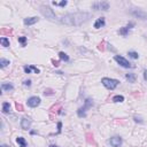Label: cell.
Returning a JSON list of instances; mask_svg holds the SVG:
<instances>
[{
    "label": "cell",
    "instance_id": "cell-15",
    "mask_svg": "<svg viewBox=\"0 0 147 147\" xmlns=\"http://www.w3.org/2000/svg\"><path fill=\"white\" fill-rule=\"evenodd\" d=\"M9 110H10V105L8 102H4L3 103V113L7 114V113H9Z\"/></svg>",
    "mask_w": 147,
    "mask_h": 147
},
{
    "label": "cell",
    "instance_id": "cell-12",
    "mask_svg": "<svg viewBox=\"0 0 147 147\" xmlns=\"http://www.w3.org/2000/svg\"><path fill=\"white\" fill-rule=\"evenodd\" d=\"M105 25V18L103 17H100L96 21V23H94V28L96 29H100L101 26Z\"/></svg>",
    "mask_w": 147,
    "mask_h": 147
},
{
    "label": "cell",
    "instance_id": "cell-19",
    "mask_svg": "<svg viewBox=\"0 0 147 147\" xmlns=\"http://www.w3.org/2000/svg\"><path fill=\"white\" fill-rule=\"evenodd\" d=\"M120 35H122V36H128V32H129V28L128 26H124V28H122L121 30L119 31Z\"/></svg>",
    "mask_w": 147,
    "mask_h": 147
},
{
    "label": "cell",
    "instance_id": "cell-9",
    "mask_svg": "<svg viewBox=\"0 0 147 147\" xmlns=\"http://www.w3.org/2000/svg\"><path fill=\"white\" fill-rule=\"evenodd\" d=\"M30 125H31V121L28 119V117H23L21 120V128L23 130H28L30 129Z\"/></svg>",
    "mask_w": 147,
    "mask_h": 147
},
{
    "label": "cell",
    "instance_id": "cell-31",
    "mask_svg": "<svg viewBox=\"0 0 147 147\" xmlns=\"http://www.w3.org/2000/svg\"><path fill=\"white\" fill-rule=\"evenodd\" d=\"M45 96H46V94H47V96H49V94H53V93H52V90H45Z\"/></svg>",
    "mask_w": 147,
    "mask_h": 147
},
{
    "label": "cell",
    "instance_id": "cell-37",
    "mask_svg": "<svg viewBox=\"0 0 147 147\" xmlns=\"http://www.w3.org/2000/svg\"><path fill=\"white\" fill-rule=\"evenodd\" d=\"M49 147H57V146H55V145H51Z\"/></svg>",
    "mask_w": 147,
    "mask_h": 147
},
{
    "label": "cell",
    "instance_id": "cell-7",
    "mask_svg": "<svg viewBox=\"0 0 147 147\" xmlns=\"http://www.w3.org/2000/svg\"><path fill=\"white\" fill-rule=\"evenodd\" d=\"M39 103H40V98H38V97H31L28 99V105L32 108L39 106Z\"/></svg>",
    "mask_w": 147,
    "mask_h": 147
},
{
    "label": "cell",
    "instance_id": "cell-32",
    "mask_svg": "<svg viewBox=\"0 0 147 147\" xmlns=\"http://www.w3.org/2000/svg\"><path fill=\"white\" fill-rule=\"evenodd\" d=\"M52 63H53L55 67H57V66H59V61H55V60H52Z\"/></svg>",
    "mask_w": 147,
    "mask_h": 147
},
{
    "label": "cell",
    "instance_id": "cell-13",
    "mask_svg": "<svg viewBox=\"0 0 147 147\" xmlns=\"http://www.w3.org/2000/svg\"><path fill=\"white\" fill-rule=\"evenodd\" d=\"M1 89H3L4 91H12V90H14V86L12 85V84H8V83H3Z\"/></svg>",
    "mask_w": 147,
    "mask_h": 147
},
{
    "label": "cell",
    "instance_id": "cell-35",
    "mask_svg": "<svg viewBox=\"0 0 147 147\" xmlns=\"http://www.w3.org/2000/svg\"><path fill=\"white\" fill-rule=\"evenodd\" d=\"M144 79L147 82V70H145L144 71Z\"/></svg>",
    "mask_w": 147,
    "mask_h": 147
},
{
    "label": "cell",
    "instance_id": "cell-26",
    "mask_svg": "<svg viewBox=\"0 0 147 147\" xmlns=\"http://www.w3.org/2000/svg\"><path fill=\"white\" fill-rule=\"evenodd\" d=\"M86 137H87V141L90 142V144H91V142H93V136H92V134H91V133H86Z\"/></svg>",
    "mask_w": 147,
    "mask_h": 147
},
{
    "label": "cell",
    "instance_id": "cell-24",
    "mask_svg": "<svg viewBox=\"0 0 147 147\" xmlns=\"http://www.w3.org/2000/svg\"><path fill=\"white\" fill-rule=\"evenodd\" d=\"M18 41H20L21 44L25 46V41H26V37H18Z\"/></svg>",
    "mask_w": 147,
    "mask_h": 147
},
{
    "label": "cell",
    "instance_id": "cell-33",
    "mask_svg": "<svg viewBox=\"0 0 147 147\" xmlns=\"http://www.w3.org/2000/svg\"><path fill=\"white\" fill-rule=\"evenodd\" d=\"M24 85L30 86V85H31V80H25V82H24Z\"/></svg>",
    "mask_w": 147,
    "mask_h": 147
},
{
    "label": "cell",
    "instance_id": "cell-34",
    "mask_svg": "<svg viewBox=\"0 0 147 147\" xmlns=\"http://www.w3.org/2000/svg\"><path fill=\"white\" fill-rule=\"evenodd\" d=\"M98 48L100 49V51H103V49H105V47H103V43H102V44H100V45H99V47H98Z\"/></svg>",
    "mask_w": 147,
    "mask_h": 147
},
{
    "label": "cell",
    "instance_id": "cell-21",
    "mask_svg": "<svg viewBox=\"0 0 147 147\" xmlns=\"http://www.w3.org/2000/svg\"><path fill=\"white\" fill-rule=\"evenodd\" d=\"M128 54H129V56H130V57H132V59H134V60L139 57V54H138L137 52H132V51H131V52H129Z\"/></svg>",
    "mask_w": 147,
    "mask_h": 147
},
{
    "label": "cell",
    "instance_id": "cell-11",
    "mask_svg": "<svg viewBox=\"0 0 147 147\" xmlns=\"http://www.w3.org/2000/svg\"><path fill=\"white\" fill-rule=\"evenodd\" d=\"M38 22V17H28V18H24V24L25 25H32V24L37 23Z\"/></svg>",
    "mask_w": 147,
    "mask_h": 147
},
{
    "label": "cell",
    "instance_id": "cell-30",
    "mask_svg": "<svg viewBox=\"0 0 147 147\" xmlns=\"http://www.w3.org/2000/svg\"><path fill=\"white\" fill-rule=\"evenodd\" d=\"M24 71H25L26 74H30V72H31V68L30 67H24Z\"/></svg>",
    "mask_w": 147,
    "mask_h": 147
},
{
    "label": "cell",
    "instance_id": "cell-6",
    "mask_svg": "<svg viewBox=\"0 0 147 147\" xmlns=\"http://www.w3.org/2000/svg\"><path fill=\"white\" fill-rule=\"evenodd\" d=\"M94 9L99 10V9H102V10H108L109 9V5L108 3H106V1H101V3H97L94 4V5L92 6Z\"/></svg>",
    "mask_w": 147,
    "mask_h": 147
},
{
    "label": "cell",
    "instance_id": "cell-20",
    "mask_svg": "<svg viewBox=\"0 0 147 147\" xmlns=\"http://www.w3.org/2000/svg\"><path fill=\"white\" fill-rule=\"evenodd\" d=\"M59 56H60V59L63 60V61H68V60H69V56H68L66 53H63V52H60V53H59Z\"/></svg>",
    "mask_w": 147,
    "mask_h": 147
},
{
    "label": "cell",
    "instance_id": "cell-4",
    "mask_svg": "<svg viewBox=\"0 0 147 147\" xmlns=\"http://www.w3.org/2000/svg\"><path fill=\"white\" fill-rule=\"evenodd\" d=\"M114 59H115V61H116L120 66H122L123 68H134V66L132 65V63H130L125 57L121 56V55H115Z\"/></svg>",
    "mask_w": 147,
    "mask_h": 147
},
{
    "label": "cell",
    "instance_id": "cell-16",
    "mask_svg": "<svg viewBox=\"0 0 147 147\" xmlns=\"http://www.w3.org/2000/svg\"><path fill=\"white\" fill-rule=\"evenodd\" d=\"M125 78H127L130 83L136 82V75H134V74H127V75H125Z\"/></svg>",
    "mask_w": 147,
    "mask_h": 147
},
{
    "label": "cell",
    "instance_id": "cell-23",
    "mask_svg": "<svg viewBox=\"0 0 147 147\" xmlns=\"http://www.w3.org/2000/svg\"><path fill=\"white\" fill-rule=\"evenodd\" d=\"M1 35H10L12 34V30H9V29H1Z\"/></svg>",
    "mask_w": 147,
    "mask_h": 147
},
{
    "label": "cell",
    "instance_id": "cell-29",
    "mask_svg": "<svg viewBox=\"0 0 147 147\" xmlns=\"http://www.w3.org/2000/svg\"><path fill=\"white\" fill-rule=\"evenodd\" d=\"M134 121L136 122H139V123H142V120H141V117H138V116H134Z\"/></svg>",
    "mask_w": 147,
    "mask_h": 147
},
{
    "label": "cell",
    "instance_id": "cell-17",
    "mask_svg": "<svg viewBox=\"0 0 147 147\" xmlns=\"http://www.w3.org/2000/svg\"><path fill=\"white\" fill-rule=\"evenodd\" d=\"M0 43H1V45H3L4 47L9 46V40H8L6 37H1V38H0Z\"/></svg>",
    "mask_w": 147,
    "mask_h": 147
},
{
    "label": "cell",
    "instance_id": "cell-25",
    "mask_svg": "<svg viewBox=\"0 0 147 147\" xmlns=\"http://www.w3.org/2000/svg\"><path fill=\"white\" fill-rule=\"evenodd\" d=\"M15 107H16V109H17L18 111H23V106H22L21 103H17V102H16V103H15Z\"/></svg>",
    "mask_w": 147,
    "mask_h": 147
},
{
    "label": "cell",
    "instance_id": "cell-22",
    "mask_svg": "<svg viewBox=\"0 0 147 147\" xmlns=\"http://www.w3.org/2000/svg\"><path fill=\"white\" fill-rule=\"evenodd\" d=\"M7 65H9V61H8V60H5V59L0 60V67L1 68H5Z\"/></svg>",
    "mask_w": 147,
    "mask_h": 147
},
{
    "label": "cell",
    "instance_id": "cell-14",
    "mask_svg": "<svg viewBox=\"0 0 147 147\" xmlns=\"http://www.w3.org/2000/svg\"><path fill=\"white\" fill-rule=\"evenodd\" d=\"M16 141H17V144L20 145V147H26V141L23 137H18L17 139H16Z\"/></svg>",
    "mask_w": 147,
    "mask_h": 147
},
{
    "label": "cell",
    "instance_id": "cell-27",
    "mask_svg": "<svg viewBox=\"0 0 147 147\" xmlns=\"http://www.w3.org/2000/svg\"><path fill=\"white\" fill-rule=\"evenodd\" d=\"M30 68H31V69H32V70H34V71L36 72V74H39V72H40V70H39L38 68H36V67H35V66H30Z\"/></svg>",
    "mask_w": 147,
    "mask_h": 147
},
{
    "label": "cell",
    "instance_id": "cell-28",
    "mask_svg": "<svg viewBox=\"0 0 147 147\" xmlns=\"http://www.w3.org/2000/svg\"><path fill=\"white\" fill-rule=\"evenodd\" d=\"M61 128H62V123L61 122H59V123H57V133L61 132Z\"/></svg>",
    "mask_w": 147,
    "mask_h": 147
},
{
    "label": "cell",
    "instance_id": "cell-5",
    "mask_svg": "<svg viewBox=\"0 0 147 147\" xmlns=\"http://www.w3.org/2000/svg\"><path fill=\"white\" fill-rule=\"evenodd\" d=\"M93 105V102L90 100V99H86L85 100V105H84V107H82V108H79L77 110V115L79 117H84L85 116V113H86V110H87L89 108H90L91 106Z\"/></svg>",
    "mask_w": 147,
    "mask_h": 147
},
{
    "label": "cell",
    "instance_id": "cell-36",
    "mask_svg": "<svg viewBox=\"0 0 147 147\" xmlns=\"http://www.w3.org/2000/svg\"><path fill=\"white\" fill-rule=\"evenodd\" d=\"M0 147H10V146H8V145H1Z\"/></svg>",
    "mask_w": 147,
    "mask_h": 147
},
{
    "label": "cell",
    "instance_id": "cell-3",
    "mask_svg": "<svg viewBox=\"0 0 147 147\" xmlns=\"http://www.w3.org/2000/svg\"><path fill=\"white\" fill-rule=\"evenodd\" d=\"M101 83H102V85L105 87H107L108 90H115L116 86L119 85V80L117 79H113V78H102L101 79Z\"/></svg>",
    "mask_w": 147,
    "mask_h": 147
},
{
    "label": "cell",
    "instance_id": "cell-10",
    "mask_svg": "<svg viewBox=\"0 0 147 147\" xmlns=\"http://www.w3.org/2000/svg\"><path fill=\"white\" fill-rule=\"evenodd\" d=\"M131 14L134 16H137V17H139V18H141V20H146L147 18V14L141 12V10H132Z\"/></svg>",
    "mask_w": 147,
    "mask_h": 147
},
{
    "label": "cell",
    "instance_id": "cell-8",
    "mask_svg": "<svg viewBox=\"0 0 147 147\" xmlns=\"http://www.w3.org/2000/svg\"><path fill=\"white\" fill-rule=\"evenodd\" d=\"M109 142H110V145L113 147H120L122 145V138L119 137V136H115V137L110 138Z\"/></svg>",
    "mask_w": 147,
    "mask_h": 147
},
{
    "label": "cell",
    "instance_id": "cell-18",
    "mask_svg": "<svg viewBox=\"0 0 147 147\" xmlns=\"http://www.w3.org/2000/svg\"><path fill=\"white\" fill-rule=\"evenodd\" d=\"M113 101H114V102H123V101H124V97L123 96H115L113 98Z\"/></svg>",
    "mask_w": 147,
    "mask_h": 147
},
{
    "label": "cell",
    "instance_id": "cell-2",
    "mask_svg": "<svg viewBox=\"0 0 147 147\" xmlns=\"http://www.w3.org/2000/svg\"><path fill=\"white\" fill-rule=\"evenodd\" d=\"M39 10H40L41 15H44L45 17L48 18V20H51V21H55V20H56L55 13L53 12V9H52L51 7H48V6H41Z\"/></svg>",
    "mask_w": 147,
    "mask_h": 147
},
{
    "label": "cell",
    "instance_id": "cell-1",
    "mask_svg": "<svg viewBox=\"0 0 147 147\" xmlns=\"http://www.w3.org/2000/svg\"><path fill=\"white\" fill-rule=\"evenodd\" d=\"M91 17L90 13L85 12H77V13H70L67 15L62 16L60 18V22L66 25H80V24L85 23L86 21Z\"/></svg>",
    "mask_w": 147,
    "mask_h": 147
}]
</instances>
